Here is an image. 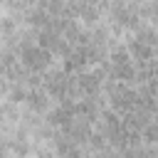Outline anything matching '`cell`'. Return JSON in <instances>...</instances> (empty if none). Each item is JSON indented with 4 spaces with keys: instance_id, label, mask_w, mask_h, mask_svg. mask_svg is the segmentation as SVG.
Listing matches in <instances>:
<instances>
[{
    "instance_id": "obj_1",
    "label": "cell",
    "mask_w": 158,
    "mask_h": 158,
    "mask_svg": "<svg viewBox=\"0 0 158 158\" xmlns=\"http://www.w3.org/2000/svg\"><path fill=\"white\" fill-rule=\"evenodd\" d=\"M20 62H22L30 72L44 74L47 69H52V67L57 64V57H54L49 49L40 47V44H30V47H22V49H20Z\"/></svg>"
},
{
    "instance_id": "obj_2",
    "label": "cell",
    "mask_w": 158,
    "mask_h": 158,
    "mask_svg": "<svg viewBox=\"0 0 158 158\" xmlns=\"http://www.w3.org/2000/svg\"><path fill=\"white\" fill-rule=\"evenodd\" d=\"M126 47H128V52H131V57H133L136 64H148V62H153V59L158 57V49H156L153 44L138 40L133 32L126 35Z\"/></svg>"
},
{
    "instance_id": "obj_3",
    "label": "cell",
    "mask_w": 158,
    "mask_h": 158,
    "mask_svg": "<svg viewBox=\"0 0 158 158\" xmlns=\"http://www.w3.org/2000/svg\"><path fill=\"white\" fill-rule=\"evenodd\" d=\"M54 104H57V101L47 94V89H44V86H32V89H30V94H27L25 109H27V111H35V114H40V116H44Z\"/></svg>"
},
{
    "instance_id": "obj_4",
    "label": "cell",
    "mask_w": 158,
    "mask_h": 158,
    "mask_svg": "<svg viewBox=\"0 0 158 158\" xmlns=\"http://www.w3.org/2000/svg\"><path fill=\"white\" fill-rule=\"evenodd\" d=\"M77 81H79L81 96H96V94H101V91H104V79H99L91 69L77 72Z\"/></svg>"
},
{
    "instance_id": "obj_5",
    "label": "cell",
    "mask_w": 158,
    "mask_h": 158,
    "mask_svg": "<svg viewBox=\"0 0 158 158\" xmlns=\"http://www.w3.org/2000/svg\"><path fill=\"white\" fill-rule=\"evenodd\" d=\"M136 77H138L136 62H126V64H114V67H111V79H116V81L136 84Z\"/></svg>"
},
{
    "instance_id": "obj_6",
    "label": "cell",
    "mask_w": 158,
    "mask_h": 158,
    "mask_svg": "<svg viewBox=\"0 0 158 158\" xmlns=\"http://www.w3.org/2000/svg\"><path fill=\"white\" fill-rule=\"evenodd\" d=\"M141 136H143V143H146V146H158V123L151 121V123L141 131Z\"/></svg>"
}]
</instances>
